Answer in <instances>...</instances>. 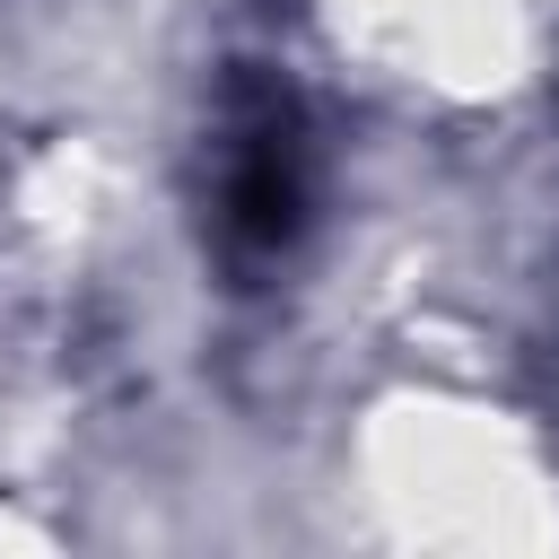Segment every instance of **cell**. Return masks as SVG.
Segmentation results:
<instances>
[{"instance_id": "obj_1", "label": "cell", "mask_w": 559, "mask_h": 559, "mask_svg": "<svg viewBox=\"0 0 559 559\" xmlns=\"http://www.w3.org/2000/svg\"><path fill=\"white\" fill-rule=\"evenodd\" d=\"M306 227V122L280 79H227L218 96V245L280 262Z\"/></svg>"}]
</instances>
